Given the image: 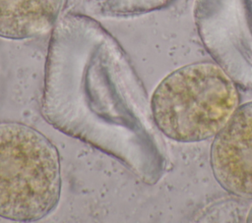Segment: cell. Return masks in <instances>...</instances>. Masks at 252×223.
<instances>
[{
  "mask_svg": "<svg viewBox=\"0 0 252 223\" xmlns=\"http://www.w3.org/2000/svg\"><path fill=\"white\" fill-rule=\"evenodd\" d=\"M210 164L225 192L252 199V101L239 105L214 137Z\"/></svg>",
  "mask_w": 252,
  "mask_h": 223,
  "instance_id": "277c9868",
  "label": "cell"
},
{
  "mask_svg": "<svg viewBox=\"0 0 252 223\" xmlns=\"http://www.w3.org/2000/svg\"><path fill=\"white\" fill-rule=\"evenodd\" d=\"M246 222H249V223H252V205L250 207V209L248 210V213H247V216H246Z\"/></svg>",
  "mask_w": 252,
  "mask_h": 223,
  "instance_id": "8992f818",
  "label": "cell"
},
{
  "mask_svg": "<svg viewBox=\"0 0 252 223\" xmlns=\"http://www.w3.org/2000/svg\"><path fill=\"white\" fill-rule=\"evenodd\" d=\"M65 0H0V37L24 40L40 36L58 22Z\"/></svg>",
  "mask_w": 252,
  "mask_h": 223,
  "instance_id": "5b68a950",
  "label": "cell"
},
{
  "mask_svg": "<svg viewBox=\"0 0 252 223\" xmlns=\"http://www.w3.org/2000/svg\"><path fill=\"white\" fill-rule=\"evenodd\" d=\"M234 82L217 64L197 62L167 75L150 101L152 119L166 138L198 142L214 138L238 108Z\"/></svg>",
  "mask_w": 252,
  "mask_h": 223,
  "instance_id": "7a4b0ae2",
  "label": "cell"
},
{
  "mask_svg": "<svg viewBox=\"0 0 252 223\" xmlns=\"http://www.w3.org/2000/svg\"><path fill=\"white\" fill-rule=\"evenodd\" d=\"M60 195L56 146L30 125L0 121V217L41 220L56 208Z\"/></svg>",
  "mask_w": 252,
  "mask_h": 223,
  "instance_id": "3957f363",
  "label": "cell"
},
{
  "mask_svg": "<svg viewBox=\"0 0 252 223\" xmlns=\"http://www.w3.org/2000/svg\"><path fill=\"white\" fill-rule=\"evenodd\" d=\"M41 114L61 133L117 159L141 179L151 178L141 85L121 46L96 22L69 15L55 25Z\"/></svg>",
  "mask_w": 252,
  "mask_h": 223,
  "instance_id": "6da1fadb",
  "label": "cell"
}]
</instances>
